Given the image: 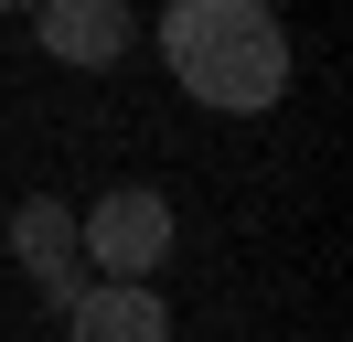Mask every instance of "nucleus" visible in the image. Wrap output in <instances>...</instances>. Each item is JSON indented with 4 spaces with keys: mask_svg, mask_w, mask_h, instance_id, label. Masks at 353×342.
Wrapping results in <instances>:
<instances>
[{
    "mask_svg": "<svg viewBox=\"0 0 353 342\" xmlns=\"http://www.w3.org/2000/svg\"><path fill=\"white\" fill-rule=\"evenodd\" d=\"M161 54H172V86L214 118H257L289 97V21L268 0H172Z\"/></svg>",
    "mask_w": 353,
    "mask_h": 342,
    "instance_id": "obj_1",
    "label": "nucleus"
},
{
    "mask_svg": "<svg viewBox=\"0 0 353 342\" xmlns=\"http://www.w3.org/2000/svg\"><path fill=\"white\" fill-rule=\"evenodd\" d=\"M161 256H172V203H161L150 182H118V192H97V203L75 214V268H86L97 289H150Z\"/></svg>",
    "mask_w": 353,
    "mask_h": 342,
    "instance_id": "obj_2",
    "label": "nucleus"
},
{
    "mask_svg": "<svg viewBox=\"0 0 353 342\" xmlns=\"http://www.w3.org/2000/svg\"><path fill=\"white\" fill-rule=\"evenodd\" d=\"M11 256H22V278L54 299V321L86 299V268H75V203H54V192L11 203Z\"/></svg>",
    "mask_w": 353,
    "mask_h": 342,
    "instance_id": "obj_3",
    "label": "nucleus"
},
{
    "mask_svg": "<svg viewBox=\"0 0 353 342\" xmlns=\"http://www.w3.org/2000/svg\"><path fill=\"white\" fill-rule=\"evenodd\" d=\"M32 43H43L54 64H129L139 21L118 11V0H43V11H32Z\"/></svg>",
    "mask_w": 353,
    "mask_h": 342,
    "instance_id": "obj_4",
    "label": "nucleus"
},
{
    "mask_svg": "<svg viewBox=\"0 0 353 342\" xmlns=\"http://www.w3.org/2000/svg\"><path fill=\"white\" fill-rule=\"evenodd\" d=\"M65 342H172V299L161 289H97L65 310Z\"/></svg>",
    "mask_w": 353,
    "mask_h": 342,
    "instance_id": "obj_5",
    "label": "nucleus"
}]
</instances>
